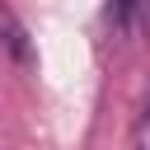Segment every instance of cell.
Returning <instances> with one entry per match:
<instances>
[{"label": "cell", "mask_w": 150, "mask_h": 150, "mask_svg": "<svg viewBox=\"0 0 150 150\" xmlns=\"http://www.w3.org/2000/svg\"><path fill=\"white\" fill-rule=\"evenodd\" d=\"M0 42L9 47V56H14L19 66H33V47H28V33H23V23H19L9 9H0Z\"/></svg>", "instance_id": "2"}, {"label": "cell", "mask_w": 150, "mask_h": 150, "mask_svg": "<svg viewBox=\"0 0 150 150\" xmlns=\"http://www.w3.org/2000/svg\"><path fill=\"white\" fill-rule=\"evenodd\" d=\"M108 19L117 33H150V0H108Z\"/></svg>", "instance_id": "1"}, {"label": "cell", "mask_w": 150, "mask_h": 150, "mask_svg": "<svg viewBox=\"0 0 150 150\" xmlns=\"http://www.w3.org/2000/svg\"><path fill=\"white\" fill-rule=\"evenodd\" d=\"M131 150H150V89L141 94L136 117H131Z\"/></svg>", "instance_id": "3"}]
</instances>
